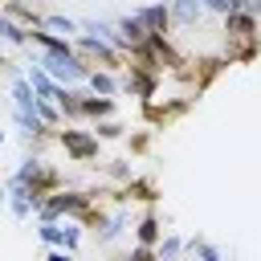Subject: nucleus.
I'll return each instance as SVG.
<instances>
[{
  "label": "nucleus",
  "mask_w": 261,
  "mask_h": 261,
  "mask_svg": "<svg viewBox=\"0 0 261 261\" xmlns=\"http://www.w3.org/2000/svg\"><path fill=\"white\" fill-rule=\"evenodd\" d=\"M37 65L61 86H77L90 73V61H82L77 53H37Z\"/></svg>",
  "instance_id": "1"
},
{
  "label": "nucleus",
  "mask_w": 261,
  "mask_h": 261,
  "mask_svg": "<svg viewBox=\"0 0 261 261\" xmlns=\"http://www.w3.org/2000/svg\"><path fill=\"white\" fill-rule=\"evenodd\" d=\"M257 29H261V20L253 12H224V33H228V41H241V49H237L241 61H249L257 53Z\"/></svg>",
  "instance_id": "2"
},
{
  "label": "nucleus",
  "mask_w": 261,
  "mask_h": 261,
  "mask_svg": "<svg viewBox=\"0 0 261 261\" xmlns=\"http://www.w3.org/2000/svg\"><path fill=\"white\" fill-rule=\"evenodd\" d=\"M73 53H77L82 61H102V69H110V73L126 69V61H122V53H118V49H110L106 41L86 37V33H77V37H73Z\"/></svg>",
  "instance_id": "3"
},
{
  "label": "nucleus",
  "mask_w": 261,
  "mask_h": 261,
  "mask_svg": "<svg viewBox=\"0 0 261 261\" xmlns=\"http://www.w3.org/2000/svg\"><path fill=\"white\" fill-rule=\"evenodd\" d=\"M57 139H61V147H65L69 159H77V163L98 159V135H94V130H73V126H65Z\"/></svg>",
  "instance_id": "4"
},
{
  "label": "nucleus",
  "mask_w": 261,
  "mask_h": 261,
  "mask_svg": "<svg viewBox=\"0 0 261 261\" xmlns=\"http://www.w3.org/2000/svg\"><path fill=\"white\" fill-rule=\"evenodd\" d=\"M135 16L147 33H167L171 29V4L167 0L163 4H143V8H135Z\"/></svg>",
  "instance_id": "5"
},
{
  "label": "nucleus",
  "mask_w": 261,
  "mask_h": 261,
  "mask_svg": "<svg viewBox=\"0 0 261 261\" xmlns=\"http://www.w3.org/2000/svg\"><path fill=\"white\" fill-rule=\"evenodd\" d=\"M167 4H171V24H179V29H196L204 20L200 0H167Z\"/></svg>",
  "instance_id": "6"
},
{
  "label": "nucleus",
  "mask_w": 261,
  "mask_h": 261,
  "mask_svg": "<svg viewBox=\"0 0 261 261\" xmlns=\"http://www.w3.org/2000/svg\"><path fill=\"white\" fill-rule=\"evenodd\" d=\"M37 29H45V33H57V37H69V41H73L82 24H77L73 16H65V12H41V16H37Z\"/></svg>",
  "instance_id": "7"
},
{
  "label": "nucleus",
  "mask_w": 261,
  "mask_h": 261,
  "mask_svg": "<svg viewBox=\"0 0 261 261\" xmlns=\"http://www.w3.org/2000/svg\"><path fill=\"white\" fill-rule=\"evenodd\" d=\"M126 224H130V212H126V208H118V212H110V216H102V212H98V241H102V245L118 241Z\"/></svg>",
  "instance_id": "8"
},
{
  "label": "nucleus",
  "mask_w": 261,
  "mask_h": 261,
  "mask_svg": "<svg viewBox=\"0 0 261 261\" xmlns=\"http://www.w3.org/2000/svg\"><path fill=\"white\" fill-rule=\"evenodd\" d=\"M24 77H29V86L37 90V98H49V102H57V94H61V82H53V77H49V73H45L37 61L29 65V73H24Z\"/></svg>",
  "instance_id": "9"
},
{
  "label": "nucleus",
  "mask_w": 261,
  "mask_h": 261,
  "mask_svg": "<svg viewBox=\"0 0 261 261\" xmlns=\"http://www.w3.org/2000/svg\"><path fill=\"white\" fill-rule=\"evenodd\" d=\"M86 86H90V94H98V98H114V94H118V77H114L110 69H90V73H86Z\"/></svg>",
  "instance_id": "10"
},
{
  "label": "nucleus",
  "mask_w": 261,
  "mask_h": 261,
  "mask_svg": "<svg viewBox=\"0 0 261 261\" xmlns=\"http://www.w3.org/2000/svg\"><path fill=\"white\" fill-rule=\"evenodd\" d=\"M114 114V98H98V94H82V118H110Z\"/></svg>",
  "instance_id": "11"
},
{
  "label": "nucleus",
  "mask_w": 261,
  "mask_h": 261,
  "mask_svg": "<svg viewBox=\"0 0 261 261\" xmlns=\"http://www.w3.org/2000/svg\"><path fill=\"white\" fill-rule=\"evenodd\" d=\"M159 237H163V224H159L155 212H147L139 220V228H135V245H159Z\"/></svg>",
  "instance_id": "12"
},
{
  "label": "nucleus",
  "mask_w": 261,
  "mask_h": 261,
  "mask_svg": "<svg viewBox=\"0 0 261 261\" xmlns=\"http://www.w3.org/2000/svg\"><path fill=\"white\" fill-rule=\"evenodd\" d=\"M184 249H188L196 261H224V253H220L212 241H204V237H192V241H184Z\"/></svg>",
  "instance_id": "13"
},
{
  "label": "nucleus",
  "mask_w": 261,
  "mask_h": 261,
  "mask_svg": "<svg viewBox=\"0 0 261 261\" xmlns=\"http://www.w3.org/2000/svg\"><path fill=\"white\" fill-rule=\"evenodd\" d=\"M12 118H16V126H20L24 135H33V139H45V135H49V126L41 122V114H24V110H12Z\"/></svg>",
  "instance_id": "14"
},
{
  "label": "nucleus",
  "mask_w": 261,
  "mask_h": 261,
  "mask_svg": "<svg viewBox=\"0 0 261 261\" xmlns=\"http://www.w3.org/2000/svg\"><path fill=\"white\" fill-rule=\"evenodd\" d=\"M61 232H65V224L61 220H41V228H37V237L53 249V245H61Z\"/></svg>",
  "instance_id": "15"
},
{
  "label": "nucleus",
  "mask_w": 261,
  "mask_h": 261,
  "mask_svg": "<svg viewBox=\"0 0 261 261\" xmlns=\"http://www.w3.org/2000/svg\"><path fill=\"white\" fill-rule=\"evenodd\" d=\"M122 261H159V253H155V245H135Z\"/></svg>",
  "instance_id": "16"
},
{
  "label": "nucleus",
  "mask_w": 261,
  "mask_h": 261,
  "mask_svg": "<svg viewBox=\"0 0 261 261\" xmlns=\"http://www.w3.org/2000/svg\"><path fill=\"white\" fill-rule=\"evenodd\" d=\"M122 130L126 126H118V122H94V135L98 139H122Z\"/></svg>",
  "instance_id": "17"
},
{
  "label": "nucleus",
  "mask_w": 261,
  "mask_h": 261,
  "mask_svg": "<svg viewBox=\"0 0 261 261\" xmlns=\"http://www.w3.org/2000/svg\"><path fill=\"white\" fill-rule=\"evenodd\" d=\"M45 261H77V257H73V253H69V249H61V245H53V249H49V257H45Z\"/></svg>",
  "instance_id": "18"
},
{
  "label": "nucleus",
  "mask_w": 261,
  "mask_h": 261,
  "mask_svg": "<svg viewBox=\"0 0 261 261\" xmlns=\"http://www.w3.org/2000/svg\"><path fill=\"white\" fill-rule=\"evenodd\" d=\"M200 4H204V12H220V16L228 12V0H200Z\"/></svg>",
  "instance_id": "19"
},
{
  "label": "nucleus",
  "mask_w": 261,
  "mask_h": 261,
  "mask_svg": "<svg viewBox=\"0 0 261 261\" xmlns=\"http://www.w3.org/2000/svg\"><path fill=\"white\" fill-rule=\"evenodd\" d=\"M245 12H253V16L261 20V0H249V8H245Z\"/></svg>",
  "instance_id": "20"
},
{
  "label": "nucleus",
  "mask_w": 261,
  "mask_h": 261,
  "mask_svg": "<svg viewBox=\"0 0 261 261\" xmlns=\"http://www.w3.org/2000/svg\"><path fill=\"white\" fill-rule=\"evenodd\" d=\"M4 204H8V188H0V208H4Z\"/></svg>",
  "instance_id": "21"
},
{
  "label": "nucleus",
  "mask_w": 261,
  "mask_h": 261,
  "mask_svg": "<svg viewBox=\"0 0 261 261\" xmlns=\"http://www.w3.org/2000/svg\"><path fill=\"white\" fill-rule=\"evenodd\" d=\"M0 147H4V130H0Z\"/></svg>",
  "instance_id": "22"
},
{
  "label": "nucleus",
  "mask_w": 261,
  "mask_h": 261,
  "mask_svg": "<svg viewBox=\"0 0 261 261\" xmlns=\"http://www.w3.org/2000/svg\"><path fill=\"white\" fill-rule=\"evenodd\" d=\"M118 261H122V257H118Z\"/></svg>",
  "instance_id": "23"
}]
</instances>
